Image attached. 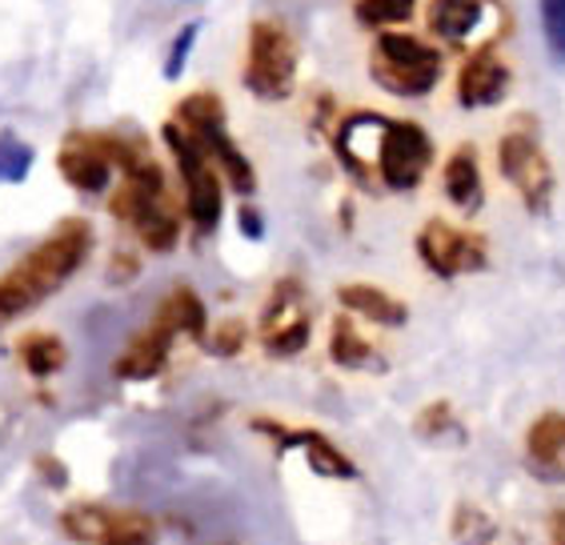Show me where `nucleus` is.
I'll list each match as a JSON object with an SVG mask.
<instances>
[{"instance_id":"obj_23","label":"nucleus","mask_w":565,"mask_h":545,"mask_svg":"<svg viewBox=\"0 0 565 545\" xmlns=\"http://www.w3.org/2000/svg\"><path fill=\"white\" fill-rule=\"evenodd\" d=\"M33 145L21 141L17 132H0V185H21L33 173Z\"/></svg>"},{"instance_id":"obj_12","label":"nucleus","mask_w":565,"mask_h":545,"mask_svg":"<svg viewBox=\"0 0 565 545\" xmlns=\"http://www.w3.org/2000/svg\"><path fill=\"white\" fill-rule=\"evenodd\" d=\"M513 73L510 65L498 56V49H481V53H469L461 61V73H457V100L466 109H493L510 97Z\"/></svg>"},{"instance_id":"obj_22","label":"nucleus","mask_w":565,"mask_h":545,"mask_svg":"<svg viewBox=\"0 0 565 545\" xmlns=\"http://www.w3.org/2000/svg\"><path fill=\"white\" fill-rule=\"evenodd\" d=\"M113 513H117V510H100V505H73V510H65L61 525H65V534L76 537V542L100 545V542H105V534H109Z\"/></svg>"},{"instance_id":"obj_29","label":"nucleus","mask_w":565,"mask_h":545,"mask_svg":"<svg viewBox=\"0 0 565 545\" xmlns=\"http://www.w3.org/2000/svg\"><path fill=\"white\" fill-rule=\"evenodd\" d=\"M542 4V33L550 53L565 61V0H537Z\"/></svg>"},{"instance_id":"obj_16","label":"nucleus","mask_w":565,"mask_h":545,"mask_svg":"<svg viewBox=\"0 0 565 545\" xmlns=\"http://www.w3.org/2000/svg\"><path fill=\"white\" fill-rule=\"evenodd\" d=\"M441 189H446L449 205H457V213H481L486 205V185H481V164H478V153L461 145L454 157L446 161L441 169Z\"/></svg>"},{"instance_id":"obj_5","label":"nucleus","mask_w":565,"mask_h":545,"mask_svg":"<svg viewBox=\"0 0 565 545\" xmlns=\"http://www.w3.org/2000/svg\"><path fill=\"white\" fill-rule=\"evenodd\" d=\"M164 145L177 161V173H181V185H185V209L189 221L196 225V233H213L221 225V213H225V193H221V177L213 169V157L201 149L193 132L185 125L169 120L164 125Z\"/></svg>"},{"instance_id":"obj_6","label":"nucleus","mask_w":565,"mask_h":545,"mask_svg":"<svg viewBox=\"0 0 565 545\" xmlns=\"http://www.w3.org/2000/svg\"><path fill=\"white\" fill-rule=\"evenodd\" d=\"M498 169H501V177L522 193L530 213L542 217L545 209H550V201H554V164H550V157H545L530 117H518V125L501 137Z\"/></svg>"},{"instance_id":"obj_30","label":"nucleus","mask_w":565,"mask_h":545,"mask_svg":"<svg viewBox=\"0 0 565 545\" xmlns=\"http://www.w3.org/2000/svg\"><path fill=\"white\" fill-rule=\"evenodd\" d=\"M241 345H245V325H241V321H225V325L209 338V350L217 353V357H233V353H241Z\"/></svg>"},{"instance_id":"obj_1","label":"nucleus","mask_w":565,"mask_h":545,"mask_svg":"<svg viewBox=\"0 0 565 545\" xmlns=\"http://www.w3.org/2000/svg\"><path fill=\"white\" fill-rule=\"evenodd\" d=\"M88 249H93V229L85 221H65L49 233V241H41L29 257L12 265L0 277V321L29 313L33 306L49 301L61 285L85 265Z\"/></svg>"},{"instance_id":"obj_32","label":"nucleus","mask_w":565,"mask_h":545,"mask_svg":"<svg viewBox=\"0 0 565 545\" xmlns=\"http://www.w3.org/2000/svg\"><path fill=\"white\" fill-rule=\"evenodd\" d=\"M550 545H565V510L550 513Z\"/></svg>"},{"instance_id":"obj_31","label":"nucleus","mask_w":565,"mask_h":545,"mask_svg":"<svg viewBox=\"0 0 565 545\" xmlns=\"http://www.w3.org/2000/svg\"><path fill=\"white\" fill-rule=\"evenodd\" d=\"M241 233H245L249 241L265 237V221H262V213H257V209H241Z\"/></svg>"},{"instance_id":"obj_28","label":"nucleus","mask_w":565,"mask_h":545,"mask_svg":"<svg viewBox=\"0 0 565 545\" xmlns=\"http://www.w3.org/2000/svg\"><path fill=\"white\" fill-rule=\"evenodd\" d=\"M196 36H201V21H189L185 29L173 36V44H169V61H164V81H181L189 56H193Z\"/></svg>"},{"instance_id":"obj_7","label":"nucleus","mask_w":565,"mask_h":545,"mask_svg":"<svg viewBox=\"0 0 565 545\" xmlns=\"http://www.w3.org/2000/svg\"><path fill=\"white\" fill-rule=\"evenodd\" d=\"M177 125H185L193 132L201 149H205L213 161L221 164V173L233 181L237 193H253L257 189V177H253L249 157L241 153V145L225 132V105H221L213 93H193L177 105Z\"/></svg>"},{"instance_id":"obj_4","label":"nucleus","mask_w":565,"mask_h":545,"mask_svg":"<svg viewBox=\"0 0 565 545\" xmlns=\"http://www.w3.org/2000/svg\"><path fill=\"white\" fill-rule=\"evenodd\" d=\"M301 49L281 21H253L249 49H245V88L262 100H285L294 93Z\"/></svg>"},{"instance_id":"obj_24","label":"nucleus","mask_w":565,"mask_h":545,"mask_svg":"<svg viewBox=\"0 0 565 545\" xmlns=\"http://www.w3.org/2000/svg\"><path fill=\"white\" fill-rule=\"evenodd\" d=\"M358 21L365 24V29H377V33H385V29H393V24H405L409 17L417 12V0H358Z\"/></svg>"},{"instance_id":"obj_27","label":"nucleus","mask_w":565,"mask_h":545,"mask_svg":"<svg viewBox=\"0 0 565 545\" xmlns=\"http://www.w3.org/2000/svg\"><path fill=\"white\" fill-rule=\"evenodd\" d=\"M417 434L422 437H449V434H461V421H457L454 405L449 402H429L417 414Z\"/></svg>"},{"instance_id":"obj_8","label":"nucleus","mask_w":565,"mask_h":545,"mask_svg":"<svg viewBox=\"0 0 565 545\" xmlns=\"http://www.w3.org/2000/svg\"><path fill=\"white\" fill-rule=\"evenodd\" d=\"M417 257L425 261V269L437 272L441 281L449 277H466V272H481L490 261L486 237L469 229H457L449 221L434 217L417 229Z\"/></svg>"},{"instance_id":"obj_3","label":"nucleus","mask_w":565,"mask_h":545,"mask_svg":"<svg viewBox=\"0 0 565 545\" xmlns=\"http://www.w3.org/2000/svg\"><path fill=\"white\" fill-rule=\"evenodd\" d=\"M425 21L446 49L469 56L481 49H498V41L510 29V12L501 0H429Z\"/></svg>"},{"instance_id":"obj_2","label":"nucleus","mask_w":565,"mask_h":545,"mask_svg":"<svg viewBox=\"0 0 565 545\" xmlns=\"http://www.w3.org/2000/svg\"><path fill=\"white\" fill-rule=\"evenodd\" d=\"M441 73H446V56H441V49L422 41V36L402 33V29H385L373 41L370 77L385 93H393V97H429L437 81H441Z\"/></svg>"},{"instance_id":"obj_13","label":"nucleus","mask_w":565,"mask_h":545,"mask_svg":"<svg viewBox=\"0 0 565 545\" xmlns=\"http://www.w3.org/2000/svg\"><path fill=\"white\" fill-rule=\"evenodd\" d=\"M61 177L68 185L81 189V193H105L113 185V153H109V137H73L65 141L61 157Z\"/></svg>"},{"instance_id":"obj_9","label":"nucleus","mask_w":565,"mask_h":545,"mask_svg":"<svg viewBox=\"0 0 565 545\" xmlns=\"http://www.w3.org/2000/svg\"><path fill=\"white\" fill-rule=\"evenodd\" d=\"M434 164V141L417 120H390L381 137L377 153V177L393 193H409L425 181Z\"/></svg>"},{"instance_id":"obj_10","label":"nucleus","mask_w":565,"mask_h":545,"mask_svg":"<svg viewBox=\"0 0 565 545\" xmlns=\"http://www.w3.org/2000/svg\"><path fill=\"white\" fill-rule=\"evenodd\" d=\"M262 341L273 357H294L309 345V313H305V297L297 281H281L273 289L262 313Z\"/></svg>"},{"instance_id":"obj_26","label":"nucleus","mask_w":565,"mask_h":545,"mask_svg":"<svg viewBox=\"0 0 565 545\" xmlns=\"http://www.w3.org/2000/svg\"><path fill=\"white\" fill-rule=\"evenodd\" d=\"M152 537H157V530H152L149 517L117 510V513H113L109 534H105V542H100V545H152Z\"/></svg>"},{"instance_id":"obj_17","label":"nucleus","mask_w":565,"mask_h":545,"mask_svg":"<svg viewBox=\"0 0 565 545\" xmlns=\"http://www.w3.org/2000/svg\"><path fill=\"white\" fill-rule=\"evenodd\" d=\"M525 453L545 478H565V414L550 409L525 434Z\"/></svg>"},{"instance_id":"obj_20","label":"nucleus","mask_w":565,"mask_h":545,"mask_svg":"<svg viewBox=\"0 0 565 545\" xmlns=\"http://www.w3.org/2000/svg\"><path fill=\"white\" fill-rule=\"evenodd\" d=\"M21 361L33 377H53V373L65 370V361H68L65 341L53 338V333H29V338L21 341Z\"/></svg>"},{"instance_id":"obj_19","label":"nucleus","mask_w":565,"mask_h":545,"mask_svg":"<svg viewBox=\"0 0 565 545\" xmlns=\"http://www.w3.org/2000/svg\"><path fill=\"white\" fill-rule=\"evenodd\" d=\"M157 321L164 329H173V333H189V338H205V306H201V297L193 289H173V293L164 297L161 309H157Z\"/></svg>"},{"instance_id":"obj_18","label":"nucleus","mask_w":565,"mask_h":545,"mask_svg":"<svg viewBox=\"0 0 565 545\" xmlns=\"http://www.w3.org/2000/svg\"><path fill=\"white\" fill-rule=\"evenodd\" d=\"M338 301L345 306V313H358V317H365V321H377V325H405V317H409L405 301L390 297L385 289H377V285H361V281L341 285Z\"/></svg>"},{"instance_id":"obj_11","label":"nucleus","mask_w":565,"mask_h":545,"mask_svg":"<svg viewBox=\"0 0 565 545\" xmlns=\"http://www.w3.org/2000/svg\"><path fill=\"white\" fill-rule=\"evenodd\" d=\"M385 125H390V117H381V113H349L338 125V132H333L338 161L345 164V173L353 181H361V185H373V177H377V153H381Z\"/></svg>"},{"instance_id":"obj_14","label":"nucleus","mask_w":565,"mask_h":545,"mask_svg":"<svg viewBox=\"0 0 565 545\" xmlns=\"http://www.w3.org/2000/svg\"><path fill=\"white\" fill-rule=\"evenodd\" d=\"M257 429H265L269 437H277V446L281 449H301L305 458H309V466L321 473V478H358V466L341 453L329 437H321L317 429H281V426H273V421H253Z\"/></svg>"},{"instance_id":"obj_25","label":"nucleus","mask_w":565,"mask_h":545,"mask_svg":"<svg viewBox=\"0 0 565 545\" xmlns=\"http://www.w3.org/2000/svg\"><path fill=\"white\" fill-rule=\"evenodd\" d=\"M493 537H498L493 517H486L478 505H469V502L457 505V513H454V542L457 545H490Z\"/></svg>"},{"instance_id":"obj_21","label":"nucleus","mask_w":565,"mask_h":545,"mask_svg":"<svg viewBox=\"0 0 565 545\" xmlns=\"http://www.w3.org/2000/svg\"><path fill=\"white\" fill-rule=\"evenodd\" d=\"M329 353L338 361L341 370H365V365H381L377 353L365 338H361L353 321L349 317H338V325H333V341H329Z\"/></svg>"},{"instance_id":"obj_15","label":"nucleus","mask_w":565,"mask_h":545,"mask_svg":"<svg viewBox=\"0 0 565 545\" xmlns=\"http://www.w3.org/2000/svg\"><path fill=\"white\" fill-rule=\"evenodd\" d=\"M173 329H164L161 321H152L145 333L129 341V350L117 357V377L120 382H149L164 370L169 361V350H173Z\"/></svg>"}]
</instances>
